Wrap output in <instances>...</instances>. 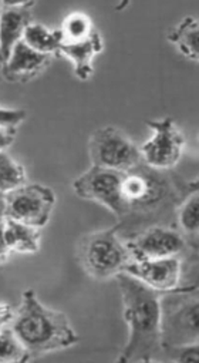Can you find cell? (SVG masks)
Instances as JSON below:
<instances>
[{
    "instance_id": "cell-23",
    "label": "cell",
    "mask_w": 199,
    "mask_h": 363,
    "mask_svg": "<svg viewBox=\"0 0 199 363\" xmlns=\"http://www.w3.org/2000/svg\"><path fill=\"white\" fill-rule=\"evenodd\" d=\"M181 288H199V247L191 252L186 261H182Z\"/></svg>"
},
{
    "instance_id": "cell-7",
    "label": "cell",
    "mask_w": 199,
    "mask_h": 363,
    "mask_svg": "<svg viewBox=\"0 0 199 363\" xmlns=\"http://www.w3.org/2000/svg\"><path fill=\"white\" fill-rule=\"evenodd\" d=\"M56 194L42 184H25L2 194V217L43 228L49 224L56 207Z\"/></svg>"
},
{
    "instance_id": "cell-11",
    "label": "cell",
    "mask_w": 199,
    "mask_h": 363,
    "mask_svg": "<svg viewBox=\"0 0 199 363\" xmlns=\"http://www.w3.org/2000/svg\"><path fill=\"white\" fill-rule=\"evenodd\" d=\"M35 2H2V13H0V56L2 65H5L13 49L23 40L26 29L33 23L32 9Z\"/></svg>"
},
{
    "instance_id": "cell-24",
    "label": "cell",
    "mask_w": 199,
    "mask_h": 363,
    "mask_svg": "<svg viewBox=\"0 0 199 363\" xmlns=\"http://www.w3.org/2000/svg\"><path fill=\"white\" fill-rule=\"evenodd\" d=\"M162 353L166 356V359L172 362H181V363L199 362V343L165 347Z\"/></svg>"
},
{
    "instance_id": "cell-5",
    "label": "cell",
    "mask_w": 199,
    "mask_h": 363,
    "mask_svg": "<svg viewBox=\"0 0 199 363\" xmlns=\"http://www.w3.org/2000/svg\"><path fill=\"white\" fill-rule=\"evenodd\" d=\"M127 172L91 165L73 181L74 193L89 201H94L115 217L124 218L131 213L128 203L123 194V184Z\"/></svg>"
},
{
    "instance_id": "cell-12",
    "label": "cell",
    "mask_w": 199,
    "mask_h": 363,
    "mask_svg": "<svg viewBox=\"0 0 199 363\" xmlns=\"http://www.w3.org/2000/svg\"><path fill=\"white\" fill-rule=\"evenodd\" d=\"M53 56L42 55L23 40L16 45L9 60L2 65L4 77L12 83H26L40 76L52 63Z\"/></svg>"
},
{
    "instance_id": "cell-19",
    "label": "cell",
    "mask_w": 199,
    "mask_h": 363,
    "mask_svg": "<svg viewBox=\"0 0 199 363\" xmlns=\"http://www.w3.org/2000/svg\"><path fill=\"white\" fill-rule=\"evenodd\" d=\"M29 360H32L30 354L15 330L9 325L2 326V330H0V362L25 363Z\"/></svg>"
},
{
    "instance_id": "cell-18",
    "label": "cell",
    "mask_w": 199,
    "mask_h": 363,
    "mask_svg": "<svg viewBox=\"0 0 199 363\" xmlns=\"http://www.w3.org/2000/svg\"><path fill=\"white\" fill-rule=\"evenodd\" d=\"M25 184H28L25 167L8 151L0 152V193H11Z\"/></svg>"
},
{
    "instance_id": "cell-8",
    "label": "cell",
    "mask_w": 199,
    "mask_h": 363,
    "mask_svg": "<svg viewBox=\"0 0 199 363\" xmlns=\"http://www.w3.org/2000/svg\"><path fill=\"white\" fill-rule=\"evenodd\" d=\"M151 128L149 138L140 147L142 161L147 167L157 171L174 168L185 148V137L176 123L169 118L147 121Z\"/></svg>"
},
{
    "instance_id": "cell-3",
    "label": "cell",
    "mask_w": 199,
    "mask_h": 363,
    "mask_svg": "<svg viewBox=\"0 0 199 363\" xmlns=\"http://www.w3.org/2000/svg\"><path fill=\"white\" fill-rule=\"evenodd\" d=\"M76 255L84 272L98 281L115 278L134 261L127 242L118 238L115 228L83 235L77 242Z\"/></svg>"
},
{
    "instance_id": "cell-4",
    "label": "cell",
    "mask_w": 199,
    "mask_h": 363,
    "mask_svg": "<svg viewBox=\"0 0 199 363\" xmlns=\"http://www.w3.org/2000/svg\"><path fill=\"white\" fill-rule=\"evenodd\" d=\"M164 349L199 343V288H178L162 294Z\"/></svg>"
},
{
    "instance_id": "cell-22",
    "label": "cell",
    "mask_w": 199,
    "mask_h": 363,
    "mask_svg": "<svg viewBox=\"0 0 199 363\" xmlns=\"http://www.w3.org/2000/svg\"><path fill=\"white\" fill-rule=\"evenodd\" d=\"M178 224L185 234H199V191L191 193L179 207Z\"/></svg>"
},
{
    "instance_id": "cell-16",
    "label": "cell",
    "mask_w": 199,
    "mask_h": 363,
    "mask_svg": "<svg viewBox=\"0 0 199 363\" xmlns=\"http://www.w3.org/2000/svg\"><path fill=\"white\" fill-rule=\"evenodd\" d=\"M168 40L185 59L199 65V19L183 18L168 33Z\"/></svg>"
},
{
    "instance_id": "cell-21",
    "label": "cell",
    "mask_w": 199,
    "mask_h": 363,
    "mask_svg": "<svg viewBox=\"0 0 199 363\" xmlns=\"http://www.w3.org/2000/svg\"><path fill=\"white\" fill-rule=\"evenodd\" d=\"M96 26L89 15L83 12H72L62 23L60 32L63 42H80L93 35Z\"/></svg>"
},
{
    "instance_id": "cell-6",
    "label": "cell",
    "mask_w": 199,
    "mask_h": 363,
    "mask_svg": "<svg viewBox=\"0 0 199 363\" xmlns=\"http://www.w3.org/2000/svg\"><path fill=\"white\" fill-rule=\"evenodd\" d=\"M91 165L130 172L142 162L140 147L120 128L106 125L96 130L89 141Z\"/></svg>"
},
{
    "instance_id": "cell-9",
    "label": "cell",
    "mask_w": 199,
    "mask_h": 363,
    "mask_svg": "<svg viewBox=\"0 0 199 363\" xmlns=\"http://www.w3.org/2000/svg\"><path fill=\"white\" fill-rule=\"evenodd\" d=\"M135 261L179 257L186 244L183 235L171 227H151L127 242Z\"/></svg>"
},
{
    "instance_id": "cell-15",
    "label": "cell",
    "mask_w": 199,
    "mask_h": 363,
    "mask_svg": "<svg viewBox=\"0 0 199 363\" xmlns=\"http://www.w3.org/2000/svg\"><path fill=\"white\" fill-rule=\"evenodd\" d=\"M137 168L125 174L123 184V194L131 211L134 207H152L164 199L161 181L149 172L137 171Z\"/></svg>"
},
{
    "instance_id": "cell-20",
    "label": "cell",
    "mask_w": 199,
    "mask_h": 363,
    "mask_svg": "<svg viewBox=\"0 0 199 363\" xmlns=\"http://www.w3.org/2000/svg\"><path fill=\"white\" fill-rule=\"evenodd\" d=\"M28 118V113L22 108H0V147L6 151L16 140L21 124Z\"/></svg>"
},
{
    "instance_id": "cell-25",
    "label": "cell",
    "mask_w": 199,
    "mask_h": 363,
    "mask_svg": "<svg viewBox=\"0 0 199 363\" xmlns=\"http://www.w3.org/2000/svg\"><path fill=\"white\" fill-rule=\"evenodd\" d=\"M188 190L191 191V193H195V191H199V178H196V179H193V181H191V183L188 184Z\"/></svg>"
},
{
    "instance_id": "cell-2",
    "label": "cell",
    "mask_w": 199,
    "mask_h": 363,
    "mask_svg": "<svg viewBox=\"0 0 199 363\" xmlns=\"http://www.w3.org/2000/svg\"><path fill=\"white\" fill-rule=\"evenodd\" d=\"M9 326L23 342L32 360L79 343L67 315L46 306L33 289L23 292Z\"/></svg>"
},
{
    "instance_id": "cell-17",
    "label": "cell",
    "mask_w": 199,
    "mask_h": 363,
    "mask_svg": "<svg viewBox=\"0 0 199 363\" xmlns=\"http://www.w3.org/2000/svg\"><path fill=\"white\" fill-rule=\"evenodd\" d=\"M62 40L63 38H62L60 29L52 30L47 26L42 23H35V22L26 29L23 36V42L29 48L47 56L59 55Z\"/></svg>"
},
{
    "instance_id": "cell-14",
    "label": "cell",
    "mask_w": 199,
    "mask_h": 363,
    "mask_svg": "<svg viewBox=\"0 0 199 363\" xmlns=\"http://www.w3.org/2000/svg\"><path fill=\"white\" fill-rule=\"evenodd\" d=\"M40 228L9 217H2V238H0L2 262H5L12 252L36 254L40 250Z\"/></svg>"
},
{
    "instance_id": "cell-13",
    "label": "cell",
    "mask_w": 199,
    "mask_h": 363,
    "mask_svg": "<svg viewBox=\"0 0 199 363\" xmlns=\"http://www.w3.org/2000/svg\"><path fill=\"white\" fill-rule=\"evenodd\" d=\"M104 42L101 33L96 29L91 36L80 42H63L59 55L66 57L73 65L74 76L87 82L94 74V60L103 52Z\"/></svg>"
},
{
    "instance_id": "cell-10",
    "label": "cell",
    "mask_w": 199,
    "mask_h": 363,
    "mask_svg": "<svg viewBox=\"0 0 199 363\" xmlns=\"http://www.w3.org/2000/svg\"><path fill=\"white\" fill-rule=\"evenodd\" d=\"M158 292H171L181 286L182 259L179 257L132 261L124 271Z\"/></svg>"
},
{
    "instance_id": "cell-1",
    "label": "cell",
    "mask_w": 199,
    "mask_h": 363,
    "mask_svg": "<svg viewBox=\"0 0 199 363\" xmlns=\"http://www.w3.org/2000/svg\"><path fill=\"white\" fill-rule=\"evenodd\" d=\"M123 301V313L128 326L127 343L118 362H152L164 352L162 343V292L123 272L115 277Z\"/></svg>"
}]
</instances>
